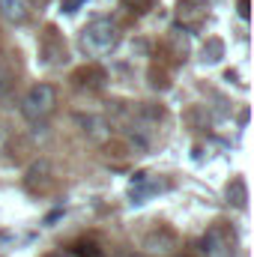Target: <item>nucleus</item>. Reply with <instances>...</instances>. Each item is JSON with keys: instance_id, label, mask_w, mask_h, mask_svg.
Wrapping results in <instances>:
<instances>
[{"instance_id": "obj_1", "label": "nucleus", "mask_w": 254, "mask_h": 257, "mask_svg": "<svg viewBox=\"0 0 254 257\" xmlns=\"http://www.w3.org/2000/svg\"><path fill=\"white\" fill-rule=\"evenodd\" d=\"M81 51L90 57H105L120 45V27L111 18H96L81 30Z\"/></svg>"}, {"instance_id": "obj_2", "label": "nucleus", "mask_w": 254, "mask_h": 257, "mask_svg": "<svg viewBox=\"0 0 254 257\" xmlns=\"http://www.w3.org/2000/svg\"><path fill=\"white\" fill-rule=\"evenodd\" d=\"M54 105H57V90L51 84H33L21 99V114L30 123H39L54 111Z\"/></svg>"}, {"instance_id": "obj_3", "label": "nucleus", "mask_w": 254, "mask_h": 257, "mask_svg": "<svg viewBox=\"0 0 254 257\" xmlns=\"http://www.w3.org/2000/svg\"><path fill=\"white\" fill-rule=\"evenodd\" d=\"M200 254L203 257H236V242L224 227H209L200 236Z\"/></svg>"}, {"instance_id": "obj_4", "label": "nucleus", "mask_w": 254, "mask_h": 257, "mask_svg": "<svg viewBox=\"0 0 254 257\" xmlns=\"http://www.w3.org/2000/svg\"><path fill=\"white\" fill-rule=\"evenodd\" d=\"M144 248H147L150 254L168 257L174 248H177V239H174V233H171V230H153V233L144 239Z\"/></svg>"}, {"instance_id": "obj_5", "label": "nucleus", "mask_w": 254, "mask_h": 257, "mask_svg": "<svg viewBox=\"0 0 254 257\" xmlns=\"http://www.w3.org/2000/svg\"><path fill=\"white\" fill-rule=\"evenodd\" d=\"M75 123L81 126V132H84L90 141H105V138L111 135L108 123H105L102 117H96V114H75Z\"/></svg>"}, {"instance_id": "obj_6", "label": "nucleus", "mask_w": 254, "mask_h": 257, "mask_svg": "<svg viewBox=\"0 0 254 257\" xmlns=\"http://www.w3.org/2000/svg\"><path fill=\"white\" fill-rule=\"evenodd\" d=\"M0 15L12 24H21L30 15V3L27 0H0Z\"/></svg>"}, {"instance_id": "obj_7", "label": "nucleus", "mask_w": 254, "mask_h": 257, "mask_svg": "<svg viewBox=\"0 0 254 257\" xmlns=\"http://www.w3.org/2000/svg\"><path fill=\"white\" fill-rule=\"evenodd\" d=\"M245 200H248V189H245V183L236 177V180H230V186H227V203H233V206H245Z\"/></svg>"}, {"instance_id": "obj_8", "label": "nucleus", "mask_w": 254, "mask_h": 257, "mask_svg": "<svg viewBox=\"0 0 254 257\" xmlns=\"http://www.w3.org/2000/svg\"><path fill=\"white\" fill-rule=\"evenodd\" d=\"M221 57V42L218 39H212L209 45H203V60H209V63H215Z\"/></svg>"}, {"instance_id": "obj_9", "label": "nucleus", "mask_w": 254, "mask_h": 257, "mask_svg": "<svg viewBox=\"0 0 254 257\" xmlns=\"http://www.w3.org/2000/svg\"><path fill=\"white\" fill-rule=\"evenodd\" d=\"M123 6L132 9V12H147L153 6V0H123Z\"/></svg>"}, {"instance_id": "obj_10", "label": "nucleus", "mask_w": 254, "mask_h": 257, "mask_svg": "<svg viewBox=\"0 0 254 257\" xmlns=\"http://www.w3.org/2000/svg\"><path fill=\"white\" fill-rule=\"evenodd\" d=\"M9 84H12V81H9V72H6V69L0 66V96H3L6 90H9Z\"/></svg>"}, {"instance_id": "obj_11", "label": "nucleus", "mask_w": 254, "mask_h": 257, "mask_svg": "<svg viewBox=\"0 0 254 257\" xmlns=\"http://www.w3.org/2000/svg\"><path fill=\"white\" fill-rule=\"evenodd\" d=\"M239 15L248 18V0H239Z\"/></svg>"}, {"instance_id": "obj_12", "label": "nucleus", "mask_w": 254, "mask_h": 257, "mask_svg": "<svg viewBox=\"0 0 254 257\" xmlns=\"http://www.w3.org/2000/svg\"><path fill=\"white\" fill-rule=\"evenodd\" d=\"M81 257H102V254H99L96 248H90V251H81Z\"/></svg>"}, {"instance_id": "obj_13", "label": "nucleus", "mask_w": 254, "mask_h": 257, "mask_svg": "<svg viewBox=\"0 0 254 257\" xmlns=\"http://www.w3.org/2000/svg\"><path fill=\"white\" fill-rule=\"evenodd\" d=\"M27 3H45V0H27Z\"/></svg>"}, {"instance_id": "obj_14", "label": "nucleus", "mask_w": 254, "mask_h": 257, "mask_svg": "<svg viewBox=\"0 0 254 257\" xmlns=\"http://www.w3.org/2000/svg\"><path fill=\"white\" fill-rule=\"evenodd\" d=\"M126 257H141V254H126Z\"/></svg>"}, {"instance_id": "obj_15", "label": "nucleus", "mask_w": 254, "mask_h": 257, "mask_svg": "<svg viewBox=\"0 0 254 257\" xmlns=\"http://www.w3.org/2000/svg\"><path fill=\"white\" fill-rule=\"evenodd\" d=\"M51 257H63V254H51Z\"/></svg>"}]
</instances>
